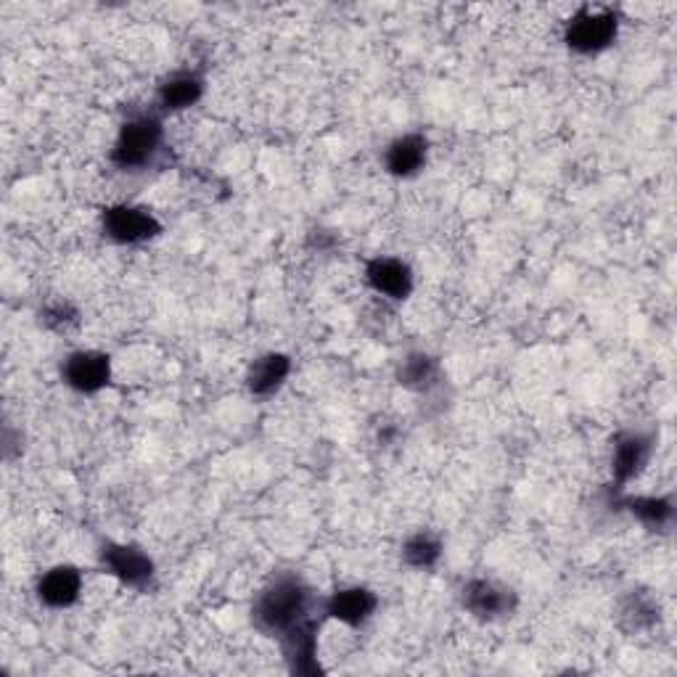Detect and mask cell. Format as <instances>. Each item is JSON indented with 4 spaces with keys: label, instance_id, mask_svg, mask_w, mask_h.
I'll list each match as a JSON object with an SVG mask.
<instances>
[{
    "label": "cell",
    "instance_id": "obj_1",
    "mask_svg": "<svg viewBox=\"0 0 677 677\" xmlns=\"http://www.w3.org/2000/svg\"><path fill=\"white\" fill-rule=\"evenodd\" d=\"M310 590L296 575L275 577L265 590L260 593L252 606V619L257 630L267 635H281L294 627L296 622L307 617Z\"/></svg>",
    "mask_w": 677,
    "mask_h": 677
},
{
    "label": "cell",
    "instance_id": "obj_2",
    "mask_svg": "<svg viewBox=\"0 0 677 677\" xmlns=\"http://www.w3.org/2000/svg\"><path fill=\"white\" fill-rule=\"evenodd\" d=\"M159 146H162V122L154 114H138L122 124L120 138L112 149L114 168L124 172L146 168L156 156Z\"/></svg>",
    "mask_w": 677,
    "mask_h": 677
},
{
    "label": "cell",
    "instance_id": "obj_3",
    "mask_svg": "<svg viewBox=\"0 0 677 677\" xmlns=\"http://www.w3.org/2000/svg\"><path fill=\"white\" fill-rule=\"evenodd\" d=\"M617 13L583 9L566 27V46L577 53H598L617 38Z\"/></svg>",
    "mask_w": 677,
    "mask_h": 677
},
{
    "label": "cell",
    "instance_id": "obj_4",
    "mask_svg": "<svg viewBox=\"0 0 677 677\" xmlns=\"http://www.w3.org/2000/svg\"><path fill=\"white\" fill-rule=\"evenodd\" d=\"M103 233L109 239L117 241V244H141V241L154 239L162 225L159 220L151 215L149 210L143 206H128V204H117L103 210Z\"/></svg>",
    "mask_w": 677,
    "mask_h": 677
},
{
    "label": "cell",
    "instance_id": "obj_5",
    "mask_svg": "<svg viewBox=\"0 0 677 677\" xmlns=\"http://www.w3.org/2000/svg\"><path fill=\"white\" fill-rule=\"evenodd\" d=\"M61 376H64V382L72 386L74 392L95 395V392H101L103 386L109 384V378H112V363H109V355H103V352H72L64 361Z\"/></svg>",
    "mask_w": 677,
    "mask_h": 677
},
{
    "label": "cell",
    "instance_id": "obj_6",
    "mask_svg": "<svg viewBox=\"0 0 677 677\" xmlns=\"http://www.w3.org/2000/svg\"><path fill=\"white\" fill-rule=\"evenodd\" d=\"M281 648L286 656V665L294 675H321L323 669L317 665V625L315 619L305 617L296 622L294 627H289L281 635Z\"/></svg>",
    "mask_w": 677,
    "mask_h": 677
},
{
    "label": "cell",
    "instance_id": "obj_7",
    "mask_svg": "<svg viewBox=\"0 0 677 677\" xmlns=\"http://www.w3.org/2000/svg\"><path fill=\"white\" fill-rule=\"evenodd\" d=\"M101 564L109 575H114L120 583L130 587H146L154 577V562L133 545H103Z\"/></svg>",
    "mask_w": 677,
    "mask_h": 677
},
{
    "label": "cell",
    "instance_id": "obj_8",
    "mask_svg": "<svg viewBox=\"0 0 677 677\" xmlns=\"http://www.w3.org/2000/svg\"><path fill=\"white\" fill-rule=\"evenodd\" d=\"M463 606L479 619H497L514 612L516 596L514 590L493 583V579H472L463 587Z\"/></svg>",
    "mask_w": 677,
    "mask_h": 677
},
{
    "label": "cell",
    "instance_id": "obj_9",
    "mask_svg": "<svg viewBox=\"0 0 677 677\" xmlns=\"http://www.w3.org/2000/svg\"><path fill=\"white\" fill-rule=\"evenodd\" d=\"M651 437L640 432H625L614 439V461H612V474L614 485L622 487L627 482L635 479L644 466L651 458Z\"/></svg>",
    "mask_w": 677,
    "mask_h": 677
},
{
    "label": "cell",
    "instance_id": "obj_10",
    "mask_svg": "<svg viewBox=\"0 0 677 677\" xmlns=\"http://www.w3.org/2000/svg\"><path fill=\"white\" fill-rule=\"evenodd\" d=\"M365 279L378 294L392 296V300H405L413 292V273L403 260L395 257H376L365 267Z\"/></svg>",
    "mask_w": 677,
    "mask_h": 677
},
{
    "label": "cell",
    "instance_id": "obj_11",
    "mask_svg": "<svg viewBox=\"0 0 677 677\" xmlns=\"http://www.w3.org/2000/svg\"><path fill=\"white\" fill-rule=\"evenodd\" d=\"M82 593V575L74 566H53L38 583V596L51 609H67Z\"/></svg>",
    "mask_w": 677,
    "mask_h": 677
},
{
    "label": "cell",
    "instance_id": "obj_12",
    "mask_svg": "<svg viewBox=\"0 0 677 677\" xmlns=\"http://www.w3.org/2000/svg\"><path fill=\"white\" fill-rule=\"evenodd\" d=\"M373 612H376V596L368 587H344V590H336L326 604L329 617L350 627L363 625Z\"/></svg>",
    "mask_w": 677,
    "mask_h": 677
},
{
    "label": "cell",
    "instance_id": "obj_13",
    "mask_svg": "<svg viewBox=\"0 0 677 677\" xmlns=\"http://www.w3.org/2000/svg\"><path fill=\"white\" fill-rule=\"evenodd\" d=\"M426 149H430V143H426V138L421 133H407L397 138V141H392L390 149H386V170L397 178L416 175L426 164Z\"/></svg>",
    "mask_w": 677,
    "mask_h": 677
},
{
    "label": "cell",
    "instance_id": "obj_14",
    "mask_svg": "<svg viewBox=\"0 0 677 677\" xmlns=\"http://www.w3.org/2000/svg\"><path fill=\"white\" fill-rule=\"evenodd\" d=\"M289 371H292V361H289L286 355H281V352L262 355L260 361H254L252 368H249V392L257 397H271L273 392H279L281 384L286 382Z\"/></svg>",
    "mask_w": 677,
    "mask_h": 677
},
{
    "label": "cell",
    "instance_id": "obj_15",
    "mask_svg": "<svg viewBox=\"0 0 677 677\" xmlns=\"http://www.w3.org/2000/svg\"><path fill=\"white\" fill-rule=\"evenodd\" d=\"M204 80L196 72H175L159 85V107L168 112H181L202 99Z\"/></svg>",
    "mask_w": 677,
    "mask_h": 677
},
{
    "label": "cell",
    "instance_id": "obj_16",
    "mask_svg": "<svg viewBox=\"0 0 677 677\" xmlns=\"http://www.w3.org/2000/svg\"><path fill=\"white\" fill-rule=\"evenodd\" d=\"M400 384L416 392H432L439 384V363L424 352L407 355L397 371Z\"/></svg>",
    "mask_w": 677,
    "mask_h": 677
},
{
    "label": "cell",
    "instance_id": "obj_17",
    "mask_svg": "<svg viewBox=\"0 0 677 677\" xmlns=\"http://www.w3.org/2000/svg\"><path fill=\"white\" fill-rule=\"evenodd\" d=\"M622 508L630 511L633 516H638L646 527L661 529L673 522V503L667 497H625Z\"/></svg>",
    "mask_w": 677,
    "mask_h": 677
},
{
    "label": "cell",
    "instance_id": "obj_18",
    "mask_svg": "<svg viewBox=\"0 0 677 677\" xmlns=\"http://www.w3.org/2000/svg\"><path fill=\"white\" fill-rule=\"evenodd\" d=\"M619 617L627 630H646L659 617V606L654 604V598L648 593H630L625 598V604H622Z\"/></svg>",
    "mask_w": 677,
    "mask_h": 677
},
{
    "label": "cell",
    "instance_id": "obj_19",
    "mask_svg": "<svg viewBox=\"0 0 677 677\" xmlns=\"http://www.w3.org/2000/svg\"><path fill=\"white\" fill-rule=\"evenodd\" d=\"M403 556L405 562L416 566V569H432L442 558V543L432 532H418V535H413L411 540L405 543Z\"/></svg>",
    "mask_w": 677,
    "mask_h": 677
},
{
    "label": "cell",
    "instance_id": "obj_20",
    "mask_svg": "<svg viewBox=\"0 0 677 677\" xmlns=\"http://www.w3.org/2000/svg\"><path fill=\"white\" fill-rule=\"evenodd\" d=\"M40 315H43L46 326L53 331H67L69 326L78 323V310L69 305V302H53V305H48Z\"/></svg>",
    "mask_w": 677,
    "mask_h": 677
}]
</instances>
